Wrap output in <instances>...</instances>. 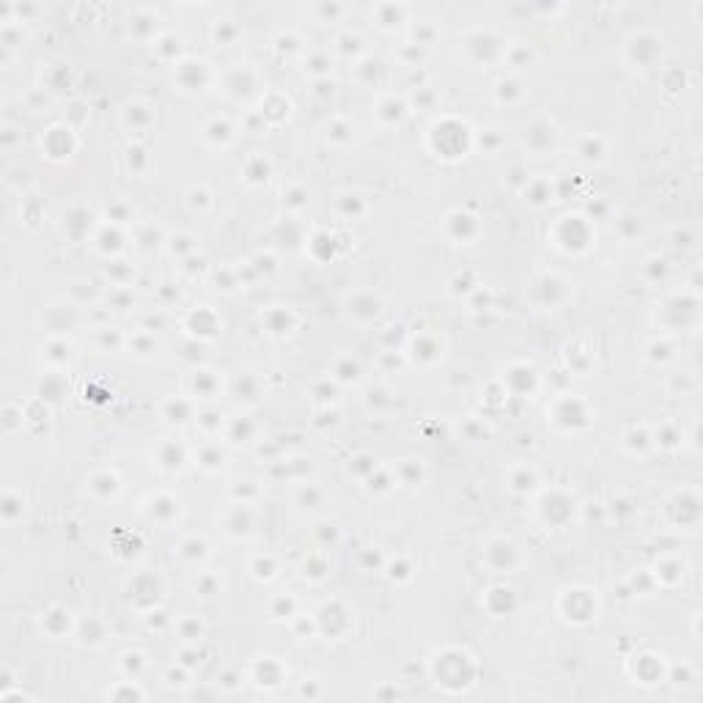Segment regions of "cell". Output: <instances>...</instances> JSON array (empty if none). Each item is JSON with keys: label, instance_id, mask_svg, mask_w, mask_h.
<instances>
[{"label": "cell", "instance_id": "obj_1", "mask_svg": "<svg viewBox=\"0 0 703 703\" xmlns=\"http://www.w3.org/2000/svg\"><path fill=\"white\" fill-rule=\"evenodd\" d=\"M75 148H77V138H75V129L69 124L58 121V124H50L44 129V135H42V151L50 160L63 163V160H69L75 154Z\"/></svg>", "mask_w": 703, "mask_h": 703}, {"label": "cell", "instance_id": "obj_2", "mask_svg": "<svg viewBox=\"0 0 703 703\" xmlns=\"http://www.w3.org/2000/svg\"><path fill=\"white\" fill-rule=\"evenodd\" d=\"M552 423L561 426V429H580V426H588L591 423V412H588V404L577 395H561L552 407Z\"/></svg>", "mask_w": 703, "mask_h": 703}, {"label": "cell", "instance_id": "obj_3", "mask_svg": "<svg viewBox=\"0 0 703 703\" xmlns=\"http://www.w3.org/2000/svg\"><path fill=\"white\" fill-rule=\"evenodd\" d=\"M75 626H77V621L72 619V613H69L66 607H61V604H53L50 610H44V613L39 616V629H42L50 640H61L63 635H72Z\"/></svg>", "mask_w": 703, "mask_h": 703}, {"label": "cell", "instance_id": "obj_4", "mask_svg": "<svg viewBox=\"0 0 703 703\" xmlns=\"http://www.w3.org/2000/svg\"><path fill=\"white\" fill-rule=\"evenodd\" d=\"M143 511L148 519H154L157 525H170L176 517H179V498H173L168 492H157L151 495L146 503H143Z\"/></svg>", "mask_w": 703, "mask_h": 703}, {"label": "cell", "instance_id": "obj_5", "mask_svg": "<svg viewBox=\"0 0 703 703\" xmlns=\"http://www.w3.org/2000/svg\"><path fill=\"white\" fill-rule=\"evenodd\" d=\"M42 352H44L47 363H50L53 368H66L72 360H75V357H77L75 343H72L66 336H50L47 341H44Z\"/></svg>", "mask_w": 703, "mask_h": 703}, {"label": "cell", "instance_id": "obj_6", "mask_svg": "<svg viewBox=\"0 0 703 703\" xmlns=\"http://www.w3.org/2000/svg\"><path fill=\"white\" fill-rule=\"evenodd\" d=\"M176 77L184 80V83H179L184 91H201V88L206 85V80H209V69H206L203 61L184 58V61H179V66H176Z\"/></svg>", "mask_w": 703, "mask_h": 703}, {"label": "cell", "instance_id": "obj_7", "mask_svg": "<svg viewBox=\"0 0 703 703\" xmlns=\"http://www.w3.org/2000/svg\"><path fill=\"white\" fill-rule=\"evenodd\" d=\"M88 492H91L96 500H113V498L121 492L118 473H115V470H96V473L88 479Z\"/></svg>", "mask_w": 703, "mask_h": 703}, {"label": "cell", "instance_id": "obj_8", "mask_svg": "<svg viewBox=\"0 0 703 703\" xmlns=\"http://www.w3.org/2000/svg\"><path fill=\"white\" fill-rule=\"evenodd\" d=\"M23 514H25V500H23V492L20 489H3V498H0V519L6 528H14L17 522H23Z\"/></svg>", "mask_w": 703, "mask_h": 703}, {"label": "cell", "instance_id": "obj_9", "mask_svg": "<svg viewBox=\"0 0 703 703\" xmlns=\"http://www.w3.org/2000/svg\"><path fill=\"white\" fill-rule=\"evenodd\" d=\"M163 418H165L170 426H184V423H190L193 418H198L193 398H184V395H173V398H168V401L163 404Z\"/></svg>", "mask_w": 703, "mask_h": 703}, {"label": "cell", "instance_id": "obj_10", "mask_svg": "<svg viewBox=\"0 0 703 703\" xmlns=\"http://www.w3.org/2000/svg\"><path fill=\"white\" fill-rule=\"evenodd\" d=\"M251 531H253V514H251V508L245 506V503H236L225 514V533L242 538V536H251Z\"/></svg>", "mask_w": 703, "mask_h": 703}, {"label": "cell", "instance_id": "obj_11", "mask_svg": "<svg viewBox=\"0 0 703 703\" xmlns=\"http://www.w3.org/2000/svg\"><path fill=\"white\" fill-rule=\"evenodd\" d=\"M467 47L470 50H479L481 58H486V61H492V58H498L500 53H506V47H503V42L495 36V33H489V30H479V33H473L470 39H467Z\"/></svg>", "mask_w": 703, "mask_h": 703}, {"label": "cell", "instance_id": "obj_12", "mask_svg": "<svg viewBox=\"0 0 703 703\" xmlns=\"http://www.w3.org/2000/svg\"><path fill=\"white\" fill-rule=\"evenodd\" d=\"M190 388H193V398H217L220 379L206 368H196L190 374Z\"/></svg>", "mask_w": 703, "mask_h": 703}, {"label": "cell", "instance_id": "obj_13", "mask_svg": "<svg viewBox=\"0 0 703 703\" xmlns=\"http://www.w3.org/2000/svg\"><path fill=\"white\" fill-rule=\"evenodd\" d=\"M261 319H264V324H267V330L272 336H289L294 330V324H297L294 313L286 310L283 305H272V308L267 310V316H261Z\"/></svg>", "mask_w": 703, "mask_h": 703}, {"label": "cell", "instance_id": "obj_14", "mask_svg": "<svg viewBox=\"0 0 703 703\" xmlns=\"http://www.w3.org/2000/svg\"><path fill=\"white\" fill-rule=\"evenodd\" d=\"M184 462H187V453H184V448L176 440H163L157 445V464L163 470H182Z\"/></svg>", "mask_w": 703, "mask_h": 703}, {"label": "cell", "instance_id": "obj_15", "mask_svg": "<svg viewBox=\"0 0 703 703\" xmlns=\"http://www.w3.org/2000/svg\"><path fill=\"white\" fill-rule=\"evenodd\" d=\"M83 220H91V212L83 209V206H72V209L63 215V234H66L69 239H83V236H88L91 223H83Z\"/></svg>", "mask_w": 703, "mask_h": 703}, {"label": "cell", "instance_id": "obj_16", "mask_svg": "<svg viewBox=\"0 0 703 703\" xmlns=\"http://www.w3.org/2000/svg\"><path fill=\"white\" fill-rule=\"evenodd\" d=\"M75 635L80 638L83 646H99L108 638V626H105V621H99L96 616H88V621H80L75 626Z\"/></svg>", "mask_w": 703, "mask_h": 703}, {"label": "cell", "instance_id": "obj_17", "mask_svg": "<svg viewBox=\"0 0 703 703\" xmlns=\"http://www.w3.org/2000/svg\"><path fill=\"white\" fill-rule=\"evenodd\" d=\"M374 20H376L379 28L393 30L407 20V6H398V3H379V6H374Z\"/></svg>", "mask_w": 703, "mask_h": 703}, {"label": "cell", "instance_id": "obj_18", "mask_svg": "<svg viewBox=\"0 0 703 703\" xmlns=\"http://www.w3.org/2000/svg\"><path fill=\"white\" fill-rule=\"evenodd\" d=\"M536 141H541V151L552 148V143H555V127L547 118H536L531 127H525V146L533 148Z\"/></svg>", "mask_w": 703, "mask_h": 703}, {"label": "cell", "instance_id": "obj_19", "mask_svg": "<svg viewBox=\"0 0 703 703\" xmlns=\"http://www.w3.org/2000/svg\"><path fill=\"white\" fill-rule=\"evenodd\" d=\"M121 121H124V127H129V129H135V132H143V129H148V127H151L154 113H151L148 105L132 102V105H127V108H124V113H121Z\"/></svg>", "mask_w": 703, "mask_h": 703}, {"label": "cell", "instance_id": "obj_20", "mask_svg": "<svg viewBox=\"0 0 703 703\" xmlns=\"http://www.w3.org/2000/svg\"><path fill=\"white\" fill-rule=\"evenodd\" d=\"M63 393H66V379H63V374H61V371L44 374V379L39 382V398H42L44 404H58Z\"/></svg>", "mask_w": 703, "mask_h": 703}, {"label": "cell", "instance_id": "obj_21", "mask_svg": "<svg viewBox=\"0 0 703 703\" xmlns=\"http://www.w3.org/2000/svg\"><path fill=\"white\" fill-rule=\"evenodd\" d=\"M270 160L264 157V154H253V157H248L245 160V165H242V176H245V182L248 184H264L267 179H270Z\"/></svg>", "mask_w": 703, "mask_h": 703}, {"label": "cell", "instance_id": "obj_22", "mask_svg": "<svg viewBox=\"0 0 703 703\" xmlns=\"http://www.w3.org/2000/svg\"><path fill=\"white\" fill-rule=\"evenodd\" d=\"M203 138L212 143V146H228V143L234 141V124L228 118H212L203 127Z\"/></svg>", "mask_w": 703, "mask_h": 703}, {"label": "cell", "instance_id": "obj_23", "mask_svg": "<svg viewBox=\"0 0 703 703\" xmlns=\"http://www.w3.org/2000/svg\"><path fill=\"white\" fill-rule=\"evenodd\" d=\"M179 558L184 563H201L206 555H209V547H206V541L201 538V536H187L182 544H179Z\"/></svg>", "mask_w": 703, "mask_h": 703}, {"label": "cell", "instance_id": "obj_24", "mask_svg": "<svg viewBox=\"0 0 703 703\" xmlns=\"http://www.w3.org/2000/svg\"><path fill=\"white\" fill-rule=\"evenodd\" d=\"M404 115H407V105H404L401 99H395V96H385V99L376 105V118H379L382 124H401Z\"/></svg>", "mask_w": 703, "mask_h": 703}, {"label": "cell", "instance_id": "obj_25", "mask_svg": "<svg viewBox=\"0 0 703 703\" xmlns=\"http://www.w3.org/2000/svg\"><path fill=\"white\" fill-rule=\"evenodd\" d=\"M0 415H3V418H0V423H3V434L11 437V434H14L17 429H23V423H25V407H23V404H14V401H6Z\"/></svg>", "mask_w": 703, "mask_h": 703}, {"label": "cell", "instance_id": "obj_26", "mask_svg": "<svg viewBox=\"0 0 703 703\" xmlns=\"http://www.w3.org/2000/svg\"><path fill=\"white\" fill-rule=\"evenodd\" d=\"M338 212L343 215V217H363L368 212V201L360 193H343V196L338 198Z\"/></svg>", "mask_w": 703, "mask_h": 703}, {"label": "cell", "instance_id": "obj_27", "mask_svg": "<svg viewBox=\"0 0 703 703\" xmlns=\"http://www.w3.org/2000/svg\"><path fill=\"white\" fill-rule=\"evenodd\" d=\"M538 479H536V470L531 467H514L511 473H508V486L514 489V492H519V495H528V492H533Z\"/></svg>", "mask_w": 703, "mask_h": 703}, {"label": "cell", "instance_id": "obj_28", "mask_svg": "<svg viewBox=\"0 0 703 703\" xmlns=\"http://www.w3.org/2000/svg\"><path fill=\"white\" fill-rule=\"evenodd\" d=\"M223 450H220V445L217 443H206L203 448L198 450V456H196V462H198V467H203L206 473H215V470H220L223 467Z\"/></svg>", "mask_w": 703, "mask_h": 703}, {"label": "cell", "instance_id": "obj_29", "mask_svg": "<svg viewBox=\"0 0 703 703\" xmlns=\"http://www.w3.org/2000/svg\"><path fill=\"white\" fill-rule=\"evenodd\" d=\"M443 355V346L437 343V338L434 336H418L412 341V357L415 360H429V357H440Z\"/></svg>", "mask_w": 703, "mask_h": 703}, {"label": "cell", "instance_id": "obj_30", "mask_svg": "<svg viewBox=\"0 0 703 703\" xmlns=\"http://www.w3.org/2000/svg\"><path fill=\"white\" fill-rule=\"evenodd\" d=\"M220 588H223V583H220V577L212 574V571H198V577L193 580V591H196V596L212 599V596L220 593Z\"/></svg>", "mask_w": 703, "mask_h": 703}, {"label": "cell", "instance_id": "obj_31", "mask_svg": "<svg viewBox=\"0 0 703 703\" xmlns=\"http://www.w3.org/2000/svg\"><path fill=\"white\" fill-rule=\"evenodd\" d=\"M445 223L456 225L462 231V242H467V239H473L479 234V220L473 215H467V212H450L448 217H445Z\"/></svg>", "mask_w": 703, "mask_h": 703}, {"label": "cell", "instance_id": "obj_32", "mask_svg": "<svg viewBox=\"0 0 703 703\" xmlns=\"http://www.w3.org/2000/svg\"><path fill=\"white\" fill-rule=\"evenodd\" d=\"M231 77H236V83H231V80H228V91H231L234 96H248V94L255 88V72L253 69H236V72H231Z\"/></svg>", "mask_w": 703, "mask_h": 703}, {"label": "cell", "instance_id": "obj_33", "mask_svg": "<svg viewBox=\"0 0 703 703\" xmlns=\"http://www.w3.org/2000/svg\"><path fill=\"white\" fill-rule=\"evenodd\" d=\"M336 50L343 58H349V56L357 58L360 53H363V39H360L357 33H352V30H343V33H338Z\"/></svg>", "mask_w": 703, "mask_h": 703}, {"label": "cell", "instance_id": "obj_34", "mask_svg": "<svg viewBox=\"0 0 703 703\" xmlns=\"http://www.w3.org/2000/svg\"><path fill=\"white\" fill-rule=\"evenodd\" d=\"M251 571H253L255 580H272L275 574H278V561H275V555H255L253 561H251Z\"/></svg>", "mask_w": 703, "mask_h": 703}, {"label": "cell", "instance_id": "obj_35", "mask_svg": "<svg viewBox=\"0 0 703 703\" xmlns=\"http://www.w3.org/2000/svg\"><path fill=\"white\" fill-rule=\"evenodd\" d=\"M289 110H291V105H289V99L283 96V94H278V105H270L267 99H261V118L270 124H275V121H281V118H289Z\"/></svg>", "mask_w": 703, "mask_h": 703}, {"label": "cell", "instance_id": "obj_36", "mask_svg": "<svg viewBox=\"0 0 703 703\" xmlns=\"http://www.w3.org/2000/svg\"><path fill=\"white\" fill-rule=\"evenodd\" d=\"M495 96L500 102H506V105H517L525 96V88H522V83H517V80H500V83L495 85Z\"/></svg>", "mask_w": 703, "mask_h": 703}, {"label": "cell", "instance_id": "obj_37", "mask_svg": "<svg viewBox=\"0 0 703 703\" xmlns=\"http://www.w3.org/2000/svg\"><path fill=\"white\" fill-rule=\"evenodd\" d=\"M327 571H330V566H327V561H324L322 555H310V558L303 561V577H305V580L319 583V580L327 577Z\"/></svg>", "mask_w": 703, "mask_h": 703}, {"label": "cell", "instance_id": "obj_38", "mask_svg": "<svg viewBox=\"0 0 703 703\" xmlns=\"http://www.w3.org/2000/svg\"><path fill=\"white\" fill-rule=\"evenodd\" d=\"M239 33H242V30L236 28L231 20H217L215 28H212V39H215L217 44H225V47H228V44H234V42L239 39Z\"/></svg>", "mask_w": 703, "mask_h": 703}, {"label": "cell", "instance_id": "obj_39", "mask_svg": "<svg viewBox=\"0 0 703 703\" xmlns=\"http://www.w3.org/2000/svg\"><path fill=\"white\" fill-rule=\"evenodd\" d=\"M577 154L583 157V160H588V163H596V160H602L604 157V141L599 138V135H588V138H583L580 143V148H577Z\"/></svg>", "mask_w": 703, "mask_h": 703}, {"label": "cell", "instance_id": "obj_40", "mask_svg": "<svg viewBox=\"0 0 703 703\" xmlns=\"http://www.w3.org/2000/svg\"><path fill=\"white\" fill-rule=\"evenodd\" d=\"M294 610H297V602H294V596H289V593H281V596H275V599L270 602V616H272V619H291Z\"/></svg>", "mask_w": 703, "mask_h": 703}, {"label": "cell", "instance_id": "obj_41", "mask_svg": "<svg viewBox=\"0 0 703 703\" xmlns=\"http://www.w3.org/2000/svg\"><path fill=\"white\" fill-rule=\"evenodd\" d=\"M357 376H360V366L352 357H341L333 368V379L338 382H357Z\"/></svg>", "mask_w": 703, "mask_h": 703}, {"label": "cell", "instance_id": "obj_42", "mask_svg": "<svg viewBox=\"0 0 703 703\" xmlns=\"http://www.w3.org/2000/svg\"><path fill=\"white\" fill-rule=\"evenodd\" d=\"M176 629H179V635L187 640V643H198L201 638H203V623L193 616H187V619H182L176 623Z\"/></svg>", "mask_w": 703, "mask_h": 703}, {"label": "cell", "instance_id": "obj_43", "mask_svg": "<svg viewBox=\"0 0 703 703\" xmlns=\"http://www.w3.org/2000/svg\"><path fill=\"white\" fill-rule=\"evenodd\" d=\"M305 72H310L316 80L327 77V72H330V56L327 53H310L308 61H305Z\"/></svg>", "mask_w": 703, "mask_h": 703}, {"label": "cell", "instance_id": "obj_44", "mask_svg": "<svg viewBox=\"0 0 703 703\" xmlns=\"http://www.w3.org/2000/svg\"><path fill=\"white\" fill-rule=\"evenodd\" d=\"M231 492H234L236 503H245V506H251L255 498H258V486H255V481H236V486H234Z\"/></svg>", "mask_w": 703, "mask_h": 703}, {"label": "cell", "instance_id": "obj_45", "mask_svg": "<svg viewBox=\"0 0 703 703\" xmlns=\"http://www.w3.org/2000/svg\"><path fill=\"white\" fill-rule=\"evenodd\" d=\"M108 217H110V223H115V225H127V223H132L135 212H132V206H129V203L115 201V203L108 206Z\"/></svg>", "mask_w": 703, "mask_h": 703}, {"label": "cell", "instance_id": "obj_46", "mask_svg": "<svg viewBox=\"0 0 703 703\" xmlns=\"http://www.w3.org/2000/svg\"><path fill=\"white\" fill-rule=\"evenodd\" d=\"M313 14L322 20V23H333L338 17H343L346 14V6L343 3H319V6H313Z\"/></svg>", "mask_w": 703, "mask_h": 703}, {"label": "cell", "instance_id": "obj_47", "mask_svg": "<svg viewBox=\"0 0 703 703\" xmlns=\"http://www.w3.org/2000/svg\"><path fill=\"white\" fill-rule=\"evenodd\" d=\"M327 141L330 143H346V141H352V127L346 124V121H341V118H336V121H330L327 124Z\"/></svg>", "mask_w": 703, "mask_h": 703}, {"label": "cell", "instance_id": "obj_48", "mask_svg": "<svg viewBox=\"0 0 703 703\" xmlns=\"http://www.w3.org/2000/svg\"><path fill=\"white\" fill-rule=\"evenodd\" d=\"M503 58H508L514 66H519V63H528V61L533 58V50H531V47H525V44H508Z\"/></svg>", "mask_w": 703, "mask_h": 703}, {"label": "cell", "instance_id": "obj_49", "mask_svg": "<svg viewBox=\"0 0 703 703\" xmlns=\"http://www.w3.org/2000/svg\"><path fill=\"white\" fill-rule=\"evenodd\" d=\"M623 445H626V448H635V445H638V450H646L648 445H651V437H648L643 429H629V431L623 434Z\"/></svg>", "mask_w": 703, "mask_h": 703}, {"label": "cell", "instance_id": "obj_50", "mask_svg": "<svg viewBox=\"0 0 703 703\" xmlns=\"http://www.w3.org/2000/svg\"><path fill=\"white\" fill-rule=\"evenodd\" d=\"M412 36H415V44H418V47H431V42L440 36V30L434 28V25H426V23H421V25H415Z\"/></svg>", "mask_w": 703, "mask_h": 703}, {"label": "cell", "instance_id": "obj_51", "mask_svg": "<svg viewBox=\"0 0 703 703\" xmlns=\"http://www.w3.org/2000/svg\"><path fill=\"white\" fill-rule=\"evenodd\" d=\"M187 203H190L193 209H209V206H212V193H209L206 187H193V190L187 193Z\"/></svg>", "mask_w": 703, "mask_h": 703}, {"label": "cell", "instance_id": "obj_52", "mask_svg": "<svg viewBox=\"0 0 703 703\" xmlns=\"http://www.w3.org/2000/svg\"><path fill=\"white\" fill-rule=\"evenodd\" d=\"M143 665H146V662H143V654H141V651H127V654L121 657V668L127 671V676H132V678L141 673L138 668H143Z\"/></svg>", "mask_w": 703, "mask_h": 703}, {"label": "cell", "instance_id": "obj_53", "mask_svg": "<svg viewBox=\"0 0 703 703\" xmlns=\"http://www.w3.org/2000/svg\"><path fill=\"white\" fill-rule=\"evenodd\" d=\"M198 426H203L206 431H220V426H223V415L220 412H215V410H206V412H198Z\"/></svg>", "mask_w": 703, "mask_h": 703}, {"label": "cell", "instance_id": "obj_54", "mask_svg": "<svg viewBox=\"0 0 703 703\" xmlns=\"http://www.w3.org/2000/svg\"><path fill=\"white\" fill-rule=\"evenodd\" d=\"M127 343H129V349H135V352H151L157 343H154V338L148 336V333H135L132 338H127Z\"/></svg>", "mask_w": 703, "mask_h": 703}, {"label": "cell", "instance_id": "obj_55", "mask_svg": "<svg viewBox=\"0 0 703 703\" xmlns=\"http://www.w3.org/2000/svg\"><path fill=\"white\" fill-rule=\"evenodd\" d=\"M283 203H289L291 209H303L305 203H308V193L303 190V187H294V190H289V193H283Z\"/></svg>", "mask_w": 703, "mask_h": 703}, {"label": "cell", "instance_id": "obj_56", "mask_svg": "<svg viewBox=\"0 0 703 703\" xmlns=\"http://www.w3.org/2000/svg\"><path fill=\"white\" fill-rule=\"evenodd\" d=\"M316 498H322V492H319V489H313V486H308V489H303L300 503H303V508H316Z\"/></svg>", "mask_w": 703, "mask_h": 703}]
</instances>
